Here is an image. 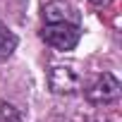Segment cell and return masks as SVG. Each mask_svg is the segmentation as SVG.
<instances>
[{
	"mask_svg": "<svg viewBox=\"0 0 122 122\" xmlns=\"http://www.w3.org/2000/svg\"><path fill=\"white\" fill-rule=\"evenodd\" d=\"M46 24H77L79 26V12L67 3V0H50L43 7Z\"/></svg>",
	"mask_w": 122,
	"mask_h": 122,
	"instance_id": "277c9868",
	"label": "cell"
},
{
	"mask_svg": "<svg viewBox=\"0 0 122 122\" xmlns=\"http://www.w3.org/2000/svg\"><path fill=\"white\" fill-rule=\"evenodd\" d=\"M17 36H15V31H10L7 29V24L0 19V62H5V60L17 50Z\"/></svg>",
	"mask_w": 122,
	"mask_h": 122,
	"instance_id": "5b68a950",
	"label": "cell"
},
{
	"mask_svg": "<svg viewBox=\"0 0 122 122\" xmlns=\"http://www.w3.org/2000/svg\"><path fill=\"white\" fill-rule=\"evenodd\" d=\"M89 3H91L93 7H108V5L112 3V0H89Z\"/></svg>",
	"mask_w": 122,
	"mask_h": 122,
	"instance_id": "52a82bcc",
	"label": "cell"
},
{
	"mask_svg": "<svg viewBox=\"0 0 122 122\" xmlns=\"http://www.w3.org/2000/svg\"><path fill=\"white\" fill-rule=\"evenodd\" d=\"M41 38L55 50L70 53L77 48V43L81 38V26H77V24H43Z\"/></svg>",
	"mask_w": 122,
	"mask_h": 122,
	"instance_id": "6da1fadb",
	"label": "cell"
},
{
	"mask_svg": "<svg viewBox=\"0 0 122 122\" xmlns=\"http://www.w3.org/2000/svg\"><path fill=\"white\" fill-rule=\"evenodd\" d=\"M0 117H3V122H22V112L19 108H15L12 103H0Z\"/></svg>",
	"mask_w": 122,
	"mask_h": 122,
	"instance_id": "8992f818",
	"label": "cell"
},
{
	"mask_svg": "<svg viewBox=\"0 0 122 122\" xmlns=\"http://www.w3.org/2000/svg\"><path fill=\"white\" fill-rule=\"evenodd\" d=\"M120 93H122V86H120L117 77L110 74V72H103L86 89V101L93 103V105H108V103H115L120 98Z\"/></svg>",
	"mask_w": 122,
	"mask_h": 122,
	"instance_id": "3957f363",
	"label": "cell"
},
{
	"mask_svg": "<svg viewBox=\"0 0 122 122\" xmlns=\"http://www.w3.org/2000/svg\"><path fill=\"white\" fill-rule=\"evenodd\" d=\"M48 89L57 96H72L81 89V74L72 65H53L48 72Z\"/></svg>",
	"mask_w": 122,
	"mask_h": 122,
	"instance_id": "7a4b0ae2",
	"label": "cell"
}]
</instances>
